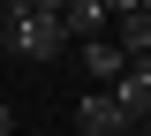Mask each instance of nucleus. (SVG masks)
Segmentation results:
<instances>
[{"instance_id": "f257e3e1", "label": "nucleus", "mask_w": 151, "mask_h": 136, "mask_svg": "<svg viewBox=\"0 0 151 136\" xmlns=\"http://www.w3.org/2000/svg\"><path fill=\"white\" fill-rule=\"evenodd\" d=\"M68 23L60 15H23V23H8V53H23V60H53V53H68Z\"/></svg>"}, {"instance_id": "f03ea898", "label": "nucleus", "mask_w": 151, "mask_h": 136, "mask_svg": "<svg viewBox=\"0 0 151 136\" xmlns=\"http://www.w3.org/2000/svg\"><path fill=\"white\" fill-rule=\"evenodd\" d=\"M136 129L121 106H113V91H91V98H76V136H121Z\"/></svg>"}, {"instance_id": "7ed1b4c3", "label": "nucleus", "mask_w": 151, "mask_h": 136, "mask_svg": "<svg viewBox=\"0 0 151 136\" xmlns=\"http://www.w3.org/2000/svg\"><path fill=\"white\" fill-rule=\"evenodd\" d=\"M113 106L129 121H151V68H121V83H113Z\"/></svg>"}, {"instance_id": "20e7f679", "label": "nucleus", "mask_w": 151, "mask_h": 136, "mask_svg": "<svg viewBox=\"0 0 151 136\" xmlns=\"http://www.w3.org/2000/svg\"><path fill=\"white\" fill-rule=\"evenodd\" d=\"M76 53H83V68H91V76L106 83V91H113V83H121V68H129V60H121V45H113V38H83V45H76Z\"/></svg>"}, {"instance_id": "39448f33", "label": "nucleus", "mask_w": 151, "mask_h": 136, "mask_svg": "<svg viewBox=\"0 0 151 136\" xmlns=\"http://www.w3.org/2000/svg\"><path fill=\"white\" fill-rule=\"evenodd\" d=\"M113 45H121V60H129V68H151V15H144V8H136V15H121V38H113Z\"/></svg>"}, {"instance_id": "423d86ee", "label": "nucleus", "mask_w": 151, "mask_h": 136, "mask_svg": "<svg viewBox=\"0 0 151 136\" xmlns=\"http://www.w3.org/2000/svg\"><path fill=\"white\" fill-rule=\"evenodd\" d=\"M60 23H68V38H98V30H106V8H98V0H68Z\"/></svg>"}, {"instance_id": "0eeeda50", "label": "nucleus", "mask_w": 151, "mask_h": 136, "mask_svg": "<svg viewBox=\"0 0 151 136\" xmlns=\"http://www.w3.org/2000/svg\"><path fill=\"white\" fill-rule=\"evenodd\" d=\"M0 8H8V23H23V15H60L68 0H0Z\"/></svg>"}, {"instance_id": "6e6552de", "label": "nucleus", "mask_w": 151, "mask_h": 136, "mask_svg": "<svg viewBox=\"0 0 151 136\" xmlns=\"http://www.w3.org/2000/svg\"><path fill=\"white\" fill-rule=\"evenodd\" d=\"M8 129H15V114H8V106H0V136H8Z\"/></svg>"}, {"instance_id": "1a4fd4ad", "label": "nucleus", "mask_w": 151, "mask_h": 136, "mask_svg": "<svg viewBox=\"0 0 151 136\" xmlns=\"http://www.w3.org/2000/svg\"><path fill=\"white\" fill-rule=\"evenodd\" d=\"M0 45H8V8H0Z\"/></svg>"}, {"instance_id": "9d476101", "label": "nucleus", "mask_w": 151, "mask_h": 136, "mask_svg": "<svg viewBox=\"0 0 151 136\" xmlns=\"http://www.w3.org/2000/svg\"><path fill=\"white\" fill-rule=\"evenodd\" d=\"M136 136H151V121H136Z\"/></svg>"}]
</instances>
